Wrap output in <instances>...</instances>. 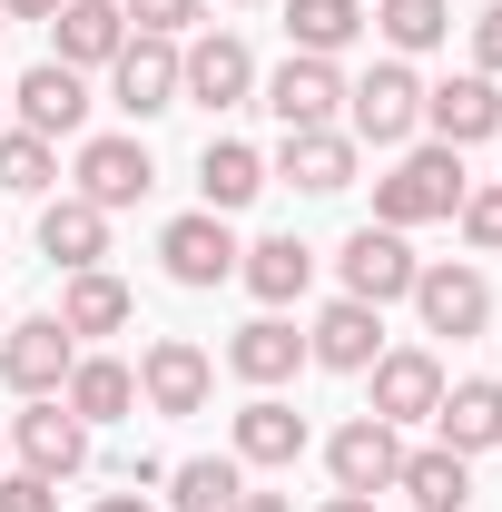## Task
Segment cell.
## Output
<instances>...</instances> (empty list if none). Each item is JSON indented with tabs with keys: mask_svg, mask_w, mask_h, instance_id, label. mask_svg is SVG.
<instances>
[{
	"mask_svg": "<svg viewBox=\"0 0 502 512\" xmlns=\"http://www.w3.org/2000/svg\"><path fill=\"white\" fill-rule=\"evenodd\" d=\"M463 148H404L394 158V178H375V227H434V217H453L463 207Z\"/></svg>",
	"mask_w": 502,
	"mask_h": 512,
	"instance_id": "obj_1",
	"label": "cell"
},
{
	"mask_svg": "<svg viewBox=\"0 0 502 512\" xmlns=\"http://www.w3.org/2000/svg\"><path fill=\"white\" fill-rule=\"evenodd\" d=\"M414 128H424V79L404 60H375L345 89V138H355V148H404Z\"/></svg>",
	"mask_w": 502,
	"mask_h": 512,
	"instance_id": "obj_2",
	"label": "cell"
},
{
	"mask_svg": "<svg viewBox=\"0 0 502 512\" xmlns=\"http://www.w3.org/2000/svg\"><path fill=\"white\" fill-rule=\"evenodd\" d=\"M335 276H345V296H355V306H394V296H414L424 256L404 247V227H355V237L335 247Z\"/></svg>",
	"mask_w": 502,
	"mask_h": 512,
	"instance_id": "obj_3",
	"label": "cell"
},
{
	"mask_svg": "<svg viewBox=\"0 0 502 512\" xmlns=\"http://www.w3.org/2000/svg\"><path fill=\"white\" fill-rule=\"evenodd\" d=\"M69 365H79V335H69L60 316H30V325H0V384L10 394H60L69 384Z\"/></svg>",
	"mask_w": 502,
	"mask_h": 512,
	"instance_id": "obj_4",
	"label": "cell"
},
{
	"mask_svg": "<svg viewBox=\"0 0 502 512\" xmlns=\"http://www.w3.org/2000/svg\"><path fill=\"white\" fill-rule=\"evenodd\" d=\"M247 89H256V50L237 30H207V40L178 50V99H197V109H247Z\"/></svg>",
	"mask_w": 502,
	"mask_h": 512,
	"instance_id": "obj_5",
	"label": "cell"
},
{
	"mask_svg": "<svg viewBox=\"0 0 502 512\" xmlns=\"http://www.w3.org/2000/svg\"><path fill=\"white\" fill-rule=\"evenodd\" d=\"M365 375H375V404H365L375 424H394V434H404V424H434V404H443V365L424 355V345H384Z\"/></svg>",
	"mask_w": 502,
	"mask_h": 512,
	"instance_id": "obj_6",
	"label": "cell"
},
{
	"mask_svg": "<svg viewBox=\"0 0 502 512\" xmlns=\"http://www.w3.org/2000/svg\"><path fill=\"white\" fill-rule=\"evenodd\" d=\"M138 394H148V414H207V394H217L207 345H188V335H158V345L138 355Z\"/></svg>",
	"mask_w": 502,
	"mask_h": 512,
	"instance_id": "obj_7",
	"label": "cell"
},
{
	"mask_svg": "<svg viewBox=\"0 0 502 512\" xmlns=\"http://www.w3.org/2000/svg\"><path fill=\"white\" fill-rule=\"evenodd\" d=\"M109 99H119L128 119H158V109H178V40H158V30H128V50L109 60Z\"/></svg>",
	"mask_w": 502,
	"mask_h": 512,
	"instance_id": "obj_8",
	"label": "cell"
},
{
	"mask_svg": "<svg viewBox=\"0 0 502 512\" xmlns=\"http://www.w3.org/2000/svg\"><path fill=\"white\" fill-rule=\"evenodd\" d=\"M414 316H424V335H483L493 325V286H483V266H424L414 276Z\"/></svg>",
	"mask_w": 502,
	"mask_h": 512,
	"instance_id": "obj_9",
	"label": "cell"
},
{
	"mask_svg": "<svg viewBox=\"0 0 502 512\" xmlns=\"http://www.w3.org/2000/svg\"><path fill=\"white\" fill-rule=\"evenodd\" d=\"M79 119H89V79L79 69H60V60H40L20 89H10V128H30V138H79Z\"/></svg>",
	"mask_w": 502,
	"mask_h": 512,
	"instance_id": "obj_10",
	"label": "cell"
},
{
	"mask_svg": "<svg viewBox=\"0 0 502 512\" xmlns=\"http://www.w3.org/2000/svg\"><path fill=\"white\" fill-rule=\"evenodd\" d=\"M10 444H20V473H50V483H69V473L89 463V424L69 414L60 394H40V404L10 424Z\"/></svg>",
	"mask_w": 502,
	"mask_h": 512,
	"instance_id": "obj_11",
	"label": "cell"
},
{
	"mask_svg": "<svg viewBox=\"0 0 502 512\" xmlns=\"http://www.w3.org/2000/svg\"><path fill=\"white\" fill-rule=\"evenodd\" d=\"M158 256H168V276H178V286L207 296V286H227V276H237V256H247V247L227 237V217H207V207H197V217H168Z\"/></svg>",
	"mask_w": 502,
	"mask_h": 512,
	"instance_id": "obj_12",
	"label": "cell"
},
{
	"mask_svg": "<svg viewBox=\"0 0 502 512\" xmlns=\"http://www.w3.org/2000/svg\"><path fill=\"white\" fill-rule=\"evenodd\" d=\"M266 109H276V128H335V109H345V69L286 50V69L266 79Z\"/></svg>",
	"mask_w": 502,
	"mask_h": 512,
	"instance_id": "obj_13",
	"label": "cell"
},
{
	"mask_svg": "<svg viewBox=\"0 0 502 512\" xmlns=\"http://www.w3.org/2000/svg\"><path fill=\"white\" fill-rule=\"evenodd\" d=\"M148 188H158L148 138H89V148H79V197H89V207H138Z\"/></svg>",
	"mask_w": 502,
	"mask_h": 512,
	"instance_id": "obj_14",
	"label": "cell"
},
{
	"mask_svg": "<svg viewBox=\"0 0 502 512\" xmlns=\"http://www.w3.org/2000/svg\"><path fill=\"white\" fill-rule=\"evenodd\" d=\"M306 355L325 365V375H365V365L384 355V306H355V296H335V306L306 325Z\"/></svg>",
	"mask_w": 502,
	"mask_h": 512,
	"instance_id": "obj_15",
	"label": "cell"
},
{
	"mask_svg": "<svg viewBox=\"0 0 502 512\" xmlns=\"http://www.w3.org/2000/svg\"><path fill=\"white\" fill-rule=\"evenodd\" d=\"M394 463H404V434H394V424H375V414H355V424L325 444L335 493H394Z\"/></svg>",
	"mask_w": 502,
	"mask_h": 512,
	"instance_id": "obj_16",
	"label": "cell"
},
{
	"mask_svg": "<svg viewBox=\"0 0 502 512\" xmlns=\"http://www.w3.org/2000/svg\"><path fill=\"white\" fill-rule=\"evenodd\" d=\"M424 128H434L443 148H473V138H502V89L483 79V69H463V79L424 89Z\"/></svg>",
	"mask_w": 502,
	"mask_h": 512,
	"instance_id": "obj_17",
	"label": "cell"
},
{
	"mask_svg": "<svg viewBox=\"0 0 502 512\" xmlns=\"http://www.w3.org/2000/svg\"><path fill=\"white\" fill-rule=\"evenodd\" d=\"M50 40H60L50 60L89 79V69H109V60L128 50V10H119V0H69L60 20H50Z\"/></svg>",
	"mask_w": 502,
	"mask_h": 512,
	"instance_id": "obj_18",
	"label": "cell"
},
{
	"mask_svg": "<svg viewBox=\"0 0 502 512\" xmlns=\"http://www.w3.org/2000/svg\"><path fill=\"white\" fill-rule=\"evenodd\" d=\"M434 434H443V453H493L502 444V384L493 375H463V384H443V404H434Z\"/></svg>",
	"mask_w": 502,
	"mask_h": 512,
	"instance_id": "obj_19",
	"label": "cell"
},
{
	"mask_svg": "<svg viewBox=\"0 0 502 512\" xmlns=\"http://www.w3.org/2000/svg\"><path fill=\"white\" fill-rule=\"evenodd\" d=\"M276 178L306 197H335L355 188V138L345 128H286V148H276Z\"/></svg>",
	"mask_w": 502,
	"mask_h": 512,
	"instance_id": "obj_20",
	"label": "cell"
},
{
	"mask_svg": "<svg viewBox=\"0 0 502 512\" xmlns=\"http://www.w3.org/2000/svg\"><path fill=\"white\" fill-rule=\"evenodd\" d=\"M227 365H237V375H247L256 394H276V384H286L296 365H306V335H296V325H286L276 306H266L256 325H237V335H227Z\"/></svg>",
	"mask_w": 502,
	"mask_h": 512,
	"instance_id": "obj_21",
	"label": "cell"
},
{
	"mask_svg": "<svg viewBox=\"0 0 502 512\" xmlns=\"http://www.w3.org/2000/svg\"><path fill=\"white\" fill-rule=\"evenodd\" d=\"M296 453H306V414H296L286 394L237 404V463H247V473H276V463H296Z\"/></svg>",
	"mask_w": 502,
	"mask_h": 512,
	"instance_id": "obj_22",
	"label": "cell"
},
{
	"mask_svg": "<svg viewBox=\"0 0 502 512\" xmlns=\"http://www.w3.org/2000/svg\"><path fill=\"white\" fill-rule=\"evenodd\" d=\"M40 256L69 266V276H79V266H99V256H109V207H89L79 188L50 197V207H40Z\"/></svg>",
	"mask_w": 502,
	"mask_h": 512,
	"instance_id": "obj_23",
	"label": "cell"
},
{
	"mask_svg": "<svg viewBox=\"0 0 502 512\" xmlns=\"http://www.w3.org/2000/svg\"><path fill=\"white\" fill-rule=\"evenodd\" d=\"M237 276H247L256 306H296V296L315 286V247L306 237H256V247L237 256Z\"/></svg>",
	"mask_w": 502,
	"mask_h": 512,
	"instance_id": "obj_24",
	"label": "cell"
},
{
	"mask_svg": "<svg viewBox=\"0 0 502 512\" xmlns=\"http://www.w3.org/2000/svg\"><path fill=\"white\" fill-rule=\"evenodd\" d=\"M256 188H266V158H256L247 138H207V148H197V197H207V217H237Z\"/></svg>",
	"mask_w": 502,
	"mask_h": 512,
	"instance_id": "obj_25",
	"label": "cell"
},
{
	"mask_svg": "<svg viewBox=\"0 0 502 512\" xmlns=\"http://www.w3.org/2000/svg\"><path fill=\"white\" fill-rule=\"evenodd\" d=\"M394 493H404L414 512H463V503H473V463L443 453V444H424V453L394 463Z\"/></svg>",
	"mask_w": 502,
	"mask_h": 512,
	"instance_id": "obj_26",
	"label": "cell"
},
{
	"mask_svg": "<svg viewBox=\"0 0 502 512\" xmlns=\"http://www.w3.org/2000/svg\"><path fill=\"white\" fill-rule=\"evenodd\" d=\"M60 404L79 414V424H119L128 404H138V375H128L119 355H79V365H69V384H60Z\"/></svg>",
	"mask_w": 502,
	"mask_h": 512,
	"instance_id": "obj_27",
	"label": "cell"
},
{
	"mask_svg": "<svg viewBox=\"0 0 502 512\" xmlns=\"http://www.w3.org/2000/svg\"><path fill=\"white\" fill-rule=\"evenodd\" d=\"M286 40H296L306 60L355 50V40H365V0H286Z\"/></svg>",
	"mask_w": 502,
	"mask_h": 512,
	"instance_id": "obj_28",
	"label": "cell"
},
{
	"mask_svg": "<svg viewBox=\"0 0 502 512\" xmlns=\"http://www.w3.org/2000/svg\"><path fill=\"white\" fill-rule=\"evenodd\" d=\"M247 493V463L237 453H188V463H168V503L178 512H227Z\"/></svg>",
	"mask_w": 502,
	"mask_h": 512,
	"instance_id": "obj_29",
	"label": "cell"
},
{
	"mask_svg": "<svg viewBox=\"0 0 502 512\" xmlns=\"http://www.w3.org/2000/svg\"><path fill=\"white\" fill-rule=\"evenodd\" d=\"M365 30L394 40V60H414V50H443V40H453V0H375Z\"/></svg>",
	"mask_w": 502,
	"mask_h": 512,
	"instance_id": "obj_30",
	"label": "cell"
},
{
	"mask_svg": "<svg viewBox=\"0 0 502 512\" xmlns=\"http://www.w3.org/2000/svg\"><path fill=\"white\" fill-rule=\"evenodd\" d=\"M60 325H69V335H119V325H128V286L109 276V266H79L69 296H60Z\"/></svg>",
	"mask_w": 502,
	"mask_h": 512,
	"instance_id": "obj_31",
	"label": "cell"
},
{
	"mask_svg": "<svg viewBox=\"0 0 502 512\" xmlns=\"http://www.w3.org/2000/svg\"><path fill=\"white\" fill-rule=\"evenodd\" d=\"M50 178H60V148L30 138V128H0V188L10 197H50Z\"/></svg>",
	"mask_w": 502,
	"mask_h": 512,
	"instance_id": "obj_32",
	"label": "cell"
},
{
	"mask_svg": "<svg viewBox=\"0 0 502 512\" xmlns=\"http://www.w3.org/2000/svg\"><path fill=\"white\" fill-rule=\"evenodd\" d=\"M453 217H463V237H473L483 256H502V178H493V188H463Z\"/></svg>",
	"mask_w": 502,
	"mask_h": 512,
	"instance_id": "obj_33",
	"label": "cell"
},
{
	"mask_svg": "<svg viewBox=\"0 0 502 512\" xmlns=\"http://www.w3.org/2000/svg\"><path fill=\"white\" fill-rule=\"evenodd\" d=\"M119 10H128V30H158V40H178L207 0H119Z\"/></svg>",
	"mask_w": 502,
	"mask_h": 512,
	"instance_id": "obj_34",
	"label": "cell"
},
{
	"mask_svg": "<svg viewBox=\"0 0 502 512\" xmlns=\"http://www.w3.org/2000/svg\"><path fill=\"white\" fill-rule=\"evenodd\" d=\"M0 512H60V483L50 473H0Z\"/></svg>",
	"mask_w": 502,
	"mask_h": 512,
	"instance_id": "obj_35",
	"label": "cell"
},
{
	"mask_svg": "<svg viewBox=\"0 0 502 512\" xmlns=\"http://www.w3.org/2000/svg\"><path fill=\"white\" fill-rule=\"evenodd\" d=\"M473 69H483V79H502V0L473 20Z\"/></svg>",
	"mask_w": 502,
	"mask_h": 512,
	"instance_id": "obj_36",
	"label": "cell"
},
{
	"mask_svg": "<svg viewBox=\"0 0 502 512\" xmlns=\"http://www.w3.org/2000/svg\"><path fill=\"white\" fill-rule=\"evenodd\" d=\"M0 10H10V20H60L69 0H0Z\"/></svg>",
	"mask_w": 502,
	"mask_h": 512,
	"instance_id": "obj_37",
	"label": "cell"
},
{
	"mask_svg": "<svg viewBox=\"0 0 502 512\" xmlns=\"http://www.w3.org/2000/svg\"><path fill=\"white\" fill-rule=\"evenodd\" d=\"M227 512H296V503H286V493H237Z\"/></svg>",
	"mask_w": 502,
	"mask_h": 512,
	"instance_id": "obj_38",
	"label": "cell"
},
{
	"mask_svg": "<svg viewBox=\"0 0 502 512\" xmlns=\"http://www.w3.org/2000/svg\"><path fill=\"white\" fill-rule=\"evenodd\" d=\"M325 512H375V493H335V503H325Z\"/></svg>",
	"mask_w": 502,
	"mask_h": 512,
	"instance_id": "obj_39",
	"label": "cell"
},
{
	"mask_svg": "<svg viewBox=\"0 0 502 512\" xmlns=\"http://www.w3.org/2000/svg\"><path fill=\"white\" fill-rule=\"evenodd\" d=\"M99 512H158V503H138V493H109V503H99Z\"/></svg>",
	"mask_w": 502,
	"mask_h": 512,
	"instance_id": "obj_40",
	"label": "cell"
},
{
	"mask_svg": "<svg viewBox=\"0 0 502 512\" xmlns=\"http://www.w3.org/2000/svg\"><path fill=\"white\" fill-rule=\"evenodd\" d=\"M0 128H10V89H0Z\"/></svg>",
	"mask_w": 502,
	"mask_h": 512,
	"instance_id": "obj_41",
	"label": "cell"
},
{
	"mask_svg": "<svg viewBox=\"0 0 502 512\" xmlns=\"http://www.w3.org/2000/svg\"><path fill=\"white\" fill-rule=\"evenodd\" d=\"M0 30H10V10H0Z\"/></svg>",
	"mask_w": 502,
	"mask_h": 512,
	"instance_id": "obj_42",
	"label": "cell"
}]
</instances>
